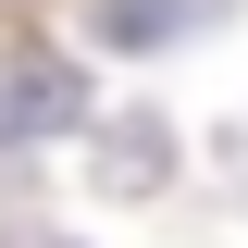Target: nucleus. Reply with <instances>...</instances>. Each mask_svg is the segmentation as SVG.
<instances>
[{"label": "nucleus", "instance_id": "1", "mask_svg": "<svg viewBox=\"0 0 248 248\" xmlns=\"http://www.w3.org/2000/svg\"><path fill=\"white\" fill-rule=\"evenodd\" d=\"M37 137H75V75L13 62V75H0V149H37Z\"/></svg>", "mask_w": 248, "mask_h": 248}, {"label": "nucleus", "instance_id": "2", "mask_svg": "<svg viewBox=\"0 0 248 248\" xmlns=\"http://www.w3.org/2000/svg\"><path fill=\"white\" fill-rule=\"evenodd\" d=\"M87 25L112 37V50H161L174 25H211V0H99Z\"/></svg>", "mask_w": 248, "mask_h": 248}]
</instances>
